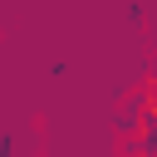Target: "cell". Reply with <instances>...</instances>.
Instances as JSON below:
<instances>
[{
  "label": "cell",
  "instance_id": "obj_2",
  "mask_svg": "<svg viewBox=\"0 0 157 157\" xmlns=\"http://www.w3.org/2000/svg\"><path fill=\"white\" fill-rule=\"evenodd\" d=\"M0 157H15V137H10V132L0 137Z\"/></svg>",
  "mask_w": 157,
  "mask_h": 157
},
{
  "label": "cell",
  "instance_id": "obj_1",
  "mask_svg": "<svg viewBox=\"0 0 157 157\" xmlns=\"http://www.w3.org/2000/svg\"><path fill=\"white\" fill-rule=\"evenodd\" d=\"M157 103V83H142V88H132L123 103H118V118H113V128L123 132V137H132L137 128H142V118H147V108Z\"/></svg>",
  "mask_w": 157,
  "mask_h": 157
}]
</instances>
